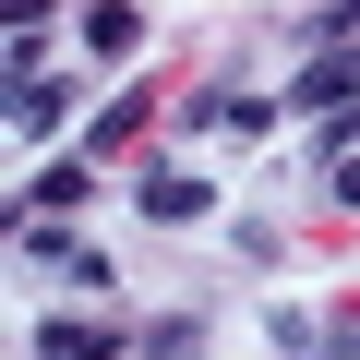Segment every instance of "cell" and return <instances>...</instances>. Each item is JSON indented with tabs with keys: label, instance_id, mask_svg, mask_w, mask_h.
I'll return each mask as SVG.
<instances>
[{
	"label": "cell",
	"instance_id": "6da1fadb",
	"mask_svg": "<svg viewBox=\"0 0 360 360\" xmlns=\"http://www.w3.org/2000/svg\"><path fill=\"white\" fill-rule=\"evenodd\" d=\"M288 96H300V108H312V120H348V108H360V49H312V60H300V84H288Z\"/></svg>",
	"mask_w": 360,
	"mask_h": 360
},
{
	"label": "cell",
	"instance_id": "7a4b0ae2",
	"mask_svg": "<svg viewBox=\"0 0 360 360\" xmlns=\"http://www.w3.org/2000/svg\"><path fill=\"white\" fill-rule=\"evenodd\" d=\"M72 108H84V84H72V72H25V84H13V132H25V144H49Z\"/></svg>",
	"mask_w": 360,
	"mask_h": 360
},
{
	"label": "cell",
	"instance_id": "3957f363",
	"mask_svg": "<svg viewBox=\"0 0 360 360\" xmlns=\"http://www.w3.org/2000/svg\"><path fill=\"white\" fill-rule=\"evenodd\" d=\"M132 205H144L156 229H193V217L217 205V180H193V168H156V180H144V193H132Z\"/></svg>",
	"mask_w": 360,
	"mask_h": 360
},
{
	"label": "cell",
	"instance_id": "277c9868",
	"mask_svg": "<svg viewBox=\"0 0 360 360\" xmlns=\"http://www.w3.org/2000/svg\"><path fill=\"white\" fill-rule=\"evenodd\" d=\"M72 205H84V168H72V156H49L25 193H13V229H25V217H72Z\"/></svg>",
	"mask_w": 360,
	"mask_h": 360
},
{
	"label": "cell",
	"instance_id": "5b68a950",
	"mask_svg": "<svg viewBox=\"0 0 360 360\" xmlns=\"http://www.w3.org/2000/svg\"><path fill=\"white\" fill-rule=\"evenodd\" d=\"M193 120H205V132H264V120H276V96H252V84H205V96H193Z\"/></svg>",
	"mask_w": 360,
	"mask_h": 360
},
{
	"label": "cell",
	"instance_id": "8992f818",
	"mask_svg": "<svg viewBox=\"0 0 360 360\" xmlns=\"http://www.w3.org/2000/svg\"><path fill=\"white\" fill-rule=\"evenodd\" d=\"M84 49L96 60H132L144 49V13H132V0H84Z\"/></svg>",
	"mask_w": 360,
	"mask_h": 360
},
{
	"label": "cell",
	"instance_id": "52a82bcc",
	"mask_svg": "<svg viewBox=\"0 0 360 360\" xmlns=\"http://www.w3.org/2000/svg\"><path fill=\"white\" fill-rule=\"evenodd\" d=\"M120 324H37V360H120Z\"/></svg>",
	"mask_w": 360,
	"mask_h": 360
},
{
	"label": "cell",
	"instance_id": "ba28073f",
	"mask_svg": "<svg viewBox=\"0 0 360 360\" xmlns=\"http://www.w3.org/2000/svg\"><path fill=\"white\" fill-rule=\"evenodd\" d=\"M144 120H156V96H120V108H96V132H84V144H96V156H120V144H144Z\"/></svg>",
	"mask_w": 360,
	"mask_h": 360
},
{
	"label": "cell",
	"instance_id": "9c48e42d",
	"mask_svg": "<svg viewBox=\"0 0 360 360\" xmlns=\"http://www.w3.org/2000/svg\"><path fill=\"white\" fill-rule=\"evenodd\" d=\"M132 348H144V360H205V324H193V312H168V324H144Z\"/></svg>",
	"mask_w": 360,
	"mask_h": 360
},
{
	"label": "cell",
	"instance_id": "30bf717a",
	"mask_svg": "<svg viewBox=\"0 0 360 360\" xmlns=\"http://www.w3.org/2000/svg\"><path fill=\"white\" fill-rule=\"evenodd\" d=\"M312 37H324V49H348V37H360V0H312Z\"/></svg>",
	"mask_w": 360,
	"mask_h": 360
},
{
	"label": "cell",
	"instance_id": "8fae6325",
	"mask_svg": "<svg viewBox=\"0 0 360 360\" xmlns=\"http://www.w3.org/2000/svg\"><path fill=\"white\" fill-rule=\"evenodd\" d=\"M324 193H336V217H360V144H348V156H324Z\"/></svg>",
	"mask_w": 360,
	"mask_h": 360
}]
</instances>
